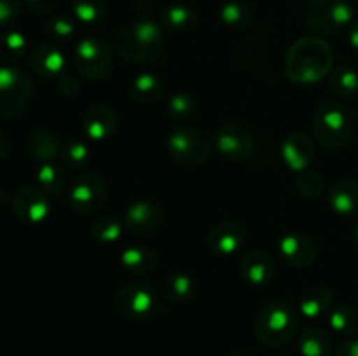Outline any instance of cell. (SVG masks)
Masks as SVG:
<instances>
[{"mask_svg":"<svg viewBox=\"0 0 358 356\" xmlns=\"http://www.w3.org/2000/svg\"><path fill=\"white\" fill-rule=\"evenodd\" d=\"M332 307H334V293H332V290L325 285H315L310 286L301 297L299 313L304 318L317 320V318L327 314Z\"/></svg>","mask_w":358,"mask_h":356,"instance_id":"obj_24","label":"cell"},{"mask_svg":"<svg viewBox=\"0 0 358 356\" xmlns=\"http://www.w3.org/2000/svg\"><path fill=\"white\" fill-rule=\"evenodd\" d=\"M278 250L283 260L292 267H308L317 257L315 243L303 232L283 234L278 241Z\"/></svg>","mask_w":358,"mask_h":356,"instance_id":"obj_17","label":"cell"},{"mask_svg":"<svg viewBox=\"0 0 358 356\" xmlns=\"http://www.w3.org/2000/svg\"><path fill=\"white\" fill-rule=\"evenodd\" d=\"M299 314L285 300L268 302L254 321L255 337L268 348H280L292 341L299 328Z\"/></svg>","mask_w":358,"mask_h":356,"instance_id":"obj_4","label":"cell"},{"mask_svg":"<svg viewBox=\"0 0 358 356\" xmlns=\"http://www.w3.org/2000/svg\"><path fill=\"white\" fill-rule=\"evenodd\" d=\"M73 16L84 24H96L107 14V0H72Z\"/></svg>","mask_w":358,"mask_h":356,"instance_id":"obj_36","label":"cell"},{"mask_svg":"<svg viewBox=\"0 0 358 356\" xmlns=\"http://www.w3.org/2000/svg\"><path fill=\"white\" fill-rule=\"evenodd\" d=\"M27 152L35 163H52L62 154V142L58 135L48 128H37L27 140Z\"/></svg>","mask_w":358,"mask_h":356,"instance_id":"obj_20","label":"cell"},{"mask_svg":"<svg viewBox=\"0 0 358 356\" xmlns=\"http://www.w3.org/2000/svg\"><path fill=\"white\" fill-rule=\"evenodd\" d=\"M13 212L27 223H41L51 213L48 192L35 185H23L13 195Z\"/></svg>","mask_w":358,"mask_h":356,"instance_id":"obj_12","label":"cell"},{"mask_svg":"<svg viewBox=\"0 0 358 356\" xmlns=\"http://www.w3.org/2000/svg\"><path fill=\"white\" fill-rule=\"evenodd\" d=\"M353 239H355V243L358 244V223L355 225V230H353Z\"/></svg>","mask_w":358,"mask_h":356,"instance_id":"obj_45","label":"cell"},{"mask_svg":"<svg viewBox=\"0 0 358 356\" xmlns=\"http://www.w3.org/2000/svg\"><path fill=\"white\" fill-rule=\"evenodd\" d=\"M163 91L164 87L163 82L159 80V77L149 72L138 73V75L129 82L128 87L129 98H131L136 105H140V107L156 105L157 101L163 98Z\"/></svg>","mask_w":358,"mask_h":356,"instance_id":"obj_23","label":"cell"},{"mask_svg":"<svg viewBox=\"0 0 358 356\" xmlns=\"http://www.w3.org/2000/svg\"><path fill=\"white\" fill-rule=\"evenodd\" d=\"M198 112V101L191 93H175L168 100V115L177 124L185 126Z\"/></svg>","mask_w":358,"mask_h":356,"instance_id":"obj_31","label":"cell"},{"mask_svg":"<svg viewBox=\"0 0 358 356\" xmlns=\"http://www.w3.org/2000/svg\"><path fill=\"white\" fill-rule=\"evenodd\" d=\"M331 91L343 100H352L358 94V70L350 65L336 66L331 75Z\"/></svg>","mask_w":358,"mask_h":356,"instance_id":"obj_28","label":"cell"},{"mask_svg":"<svg viewBox=\"0 0 358 356\" xmlns=\"http://www.w3.org/2000/svg\"><path fill=\"white\" fill-rule=\"evenodd\" d=\"M219 17L227 28L233 30H245L252 24L254 21V13L250 7L240 0H229L224 3L219 10Z\"/></svg>","mask_w":358,"mask_h":356,"instance_id":"obj_29","label":"cell"},{"mask_svg":"<svg viewBox=\"0 0 358 356\" xmlns=\"http://www.w3.org/2000/svg\"><path fill=\"white\" fill-rule=\"evenodd\" d=\"M163 295L170 304H187L196 295V279L187 272H171L163 281Z\"/></svg>","mask_w":358,"mask_h":356,"instance_id":"obj_26","label":"cell"},{"mask_svg":"<svg viewBox=\"0 0 358 356\" xmlns=\"http://www.w3.org/2000/svg\"><path fill=\"white\" fill-rule=\"evenodd\" d=\"M329 205L339 216L358 215V181L343 178L329 188Z\"/></svg>","mask_w":358,"mask_h":356,"instance_id":"obj_21","label":"cell"},{"mask_svg":"<svg viewBox=\"0 0 358 356\" xmlns=\"http://www.w3.org/2000/svg\"><path fill=\"white\" fill-rule=\"evenodd\" d=\"M231 356H243V355H238V353H236V355H231Z\"/></svg>","mask_w":358,"mask_h":356,"instance_id":"obj_46","label":"cell"},{"mask_svg":"<svg viewBox=\"0 0 358 356\" xmlns=\"http://www.w3.org/2000/svg\"><path fill=\"white\" fill-rule=\"evenodd\" d=\"M122 222L126 229L135 236H156L166 223V213L157 202L142 199V201L131 202L124 209Z\"/></svg>","mask_w":358,"mask_h":356,"instance_id":"obj_11","label":"cell"},{"mask_svg":"<svg viewBox=\"0 0 358 356\" xmlns=\"http://www.w3.org/2000/svg\"><path fill=\"white\" fill-rule=\"evenodd\" d=\"M121 264L135 276H145L157 265V253L145 244H133L121 253Z\"/></svg>","mask_w":358,"mask_h":356,"instance_id":"obj_25","label":"cell"},{"mask_svg":"<svg viewBox=\"0 0 358 356\" xmlns=\"http://www.w3.org/2000/svg\"><path fill=\"white\" fill-rule=\"evenodd\" d=\"M124 222L122 220H119L117 216H100V218L94 220L93 223H91V237H93L94 241H98V243H103V244H108V243H115L117 239H121L122 236V230H124Z\"/></svg>","mask_w":358,"mask_h":356,"instance_id":"obj_32","label":"cell"},{"mask_svg":"<svg viewBox=\"0 0 358 356\" xmlns=\"http://www.w3.org/2000/svg\"><path fill=\"white\" fill-rule=\"evenodd\" d=\"M117 122V114L114 108L98 103L86 108L83 119H80V129L86 138L93 140V142H105L114 136Z\"/></svg>","mask_w":358,"mask_h":356,"instance_id":"obj_15","label":"cell"},{"mask_svg":"<svg viewBox=\"0 0 358 356\" xmlns=\"http://www.w3.org/2000/svg\"><path fill=\"white\" fill-rule=\"evenodd\" d=\"M34 96L30 75L16 66H0V117L14 119L23 114Z\"/></svg>","mask_w":358,"mask_h":356,"instance_id":"obj_7","label":"cell"},{"mask_svg":"<svg viewBox=\"0 0 358 356\" xmlns=\"http://www.w3.org/2000/svg\"><path fill=\"white\" fill-rule=\"evenodd\" d=\"M348 40L352 44L353 49L358 51V21H353L348 28Z\"/></svg>","mask_w":358,"mask_h":356,"instance_id":"obj_44","label":"cell"},{"mask_svg":"<svg viewBox=\"0 0 358 356\" xmlns=\"http://www.w3.org/2000/svg\"><path fill=\"white\" fill-rule=\"evenodd\" d=\"M30 65L37 75L58 80L65 72L66 58L55 45L38 44L30 52Z\"/></svg>","mask_w":358,"mask_h":356,"instance_id":"obj_19","label":"cell"},{"mask_svg":"<svg viewBox=\"0 0 358 356\" xmlns=\"http://www.w3.org/2000/svg\"><path fill=\"white\" fill-rule=\"evenodd\" d=\"M107 181L96 173H83L70 184L69 206L77 215H93L107 202Z\"/></svg>","mask_w":358,"mask_h":356,"instance_id":"obj_10","label":"cell"},{"mask_svg":"<svg viewBox=\"0 0 358 356\" xmlns=\"http://www.w3.org/2000/svg\"><path fill=\"white\" fill-rule=\"evenodd\" d=\"M62 157L63 164L69 166L70 170H80L86 168L91 161V150L83 140H69L65 145H62Z\"/></svg>","mask_w":358,"mask_h":356,"instance_id":"obj_37","label":"cell"},{"mask_svg":"<svg viewBox=\"0 0 358 356\" xmlns=\"http://www.w3.org/2000/svg\"><path fill=\"white\" fill-rule=\"evenodd\" d=\"M329 325L336 334L345 335V337H355L358 335V311L348 304H341L331 311Z\"/></svg>","mask_w":358,"mask_h":356,"instance_id":"obj_30","label":"cell"},{"mask_svg":"<svg viewBox=\"0 0 358 356\" xmlns=\"http://www.w3.org/2000/svg\"><path fill=\"white\" fill-rule=\"evenodd\" d=\"M27 52V38L16 30H9L0 35V61L14 65Z\"/></svg>","mask_w":358,"mask_h":356,"instance_id":"obj_35","label":"cell"},{"mask_svg":"<svg viewBox=\"0 0 358 356\" xmlns=\"http://www.w3.org/2000/svg\"><path fill=\"white\" fill-rule=\"evenodd\" d=\"M334 356H358V337H350L336 348Z\"/></svg>","mask_w":358,"mask_h":356,"instance_id":"obj_42","label":"cell"},{"mask_svg":"<svg viewBox=\"0 0 358 356\" xmlns=\"http://www.w3.org/2000/svg\"><path fill=\"white\" fill-rule=\"evenodd\" d=\"M168 156L182 168H199L208 161L210 138L196 126H180L166 138Z\"/></svg>","mask_w":358,"mask_h":356,"instance_id":"obj_6","label":"cell"},{"mask_svg":"<svg viewBox=\"0 0 358 356\" xmlns=\"http://www.w3.org/2000/svg\"><path fill=\"white\" fill-rule=\"evenodd\" d=\"M161 24L171 34H191L198 28L199 16L187 3H171L161 13Z\"/></svg>","mask_w":358,"mask_h":356,"instance_id":"obj_22","label":"cell"},{"mask_svg":"<svg viewBox=\"0 0 358 356\" xmlns=\"http://www.w3.org/2000/svg\"><path fill=\"white\" fill-rule=\"evenodd\" d=\"M215 147L229 161H245L254 150V136L245 126L227 122L217 131Z\"/></svg>","mask_w":358,"mask_h":356,"instance_id":"obj_13","label":"cell"},{"mask_svg":"<svg viewBox=\"0 0 358 356\" xmlns=\"http://www.w3.org/2000/svg\"><path fill=\"white\" fill-rule=\"evenodd\" d=\"M28 9L37 16H49L59 7L62 0H24Z\"/></svg>","mask_w":358,"mask_h":356,"instance_id":"obj_40","label":"cell"},{"mask_svg":"<svg viewBox=\"0 0 358 356\" xmlns=\"http://www.w3.org/2000/svg\"><path fill=\"white\" fill-rule=\"evenodd\" d=\"M79 87H80L79 82H77L72 75H65V73H63V75L58 79V91L63 94V96L73 98L77 93H79Z\"/></svg>","mask_w":358,"mask_h":356,"instance_id":"obj_41","label":"cell"},{"mask_svg":"<svg viewBox=\"0 0 358 356\" xmlns=\"http://www.w3.org/2000/svg\"><path fill=\"white\" fill-rule=\"evenodd\" d=\"M247 239V230L236 220H220L208 230L206 243L210 251L220 257H231L236 253Z\"/></svg>","mask_w":358,"mask_h":356,"instance_id":"obj_14","label":"cell"},{"mask_svg":"<svg viewBox=\"0 0 358 356\" xmlns=\"http://www.w3.org/2000/svg\"><path fill=\"white\" fill-rule=\"evenodd\" d=\"M23 13V2L21 0H0V27L13 24L20 20Z\"/></svg>","mask_w":358,"mask_h":356,"instance_id":"obj_39","label":"cell"},{"mask_svg":"<svg viewBox=\"0 0 358 356\" xmlns=\"http://www.w3.org/2000/svg\"><path fill=\"white\" fill-rule=\"evenodd\" d=\"M115 311L128 321H143L152 318L159 309V293L156 286L143 279H129L114 293Z\"/></svg>","mask_w":358,"mask_h":356,"instance_id":"obj_5","label":"cell"},{"mask_svg":"<svg viewBox=\"0 0 358 356\" xmlns=\"http://www.w3.org/2000/svg\"><path fill=\"white\" fill-rule=\"evenodd\" d=\"M10 149H13V142H10L9 135H6V133H0V159L6 156H9Z\"/></svg>","mask_w":358,"mask_h":356,"instance_id":"obj_43","label":"cell"},{"mask_svg":"<svg viewBox=\"0 0 358 356\" xmlns=\"http://www.w3.org/2000/svg\"><path fill=\"white\" fill-rule=\"evenodd\" d=\"M37 181L38 187L48 194H62L66 185L65 170L55 163L38 164Z\"/></svg>","mask_w":358,"mask_h":356,"instance_id":"obj_34","label":"cell"},{"mask_svg":"<svg viewBox=\"0 0 358 356\" xmlns=\"http://www.w3.org/2000/svg\"><path fill=\"white\" fill-rule=\"evenodd\" d=\"M299 349L303 356H329L332 351V337L324 327H310L301 334Z\"/></svg>","mask_w":358,"mask_h":356,"instance_id":"obj_27","label":"cell"},{"mask_svg":"<svg viewBox=\"0 0 358 356\" xmlns=\"http://www.w3.org/2000/svg\"><path fill=\"white\" fill-rule=\"evenodd\" d=\"M77 72L87 80H103L114 68V52L110 44L100 37H86L77 44L73 52Z\"/></svg>","mask_w":358,"mask_h":356,"instance_id":"obj_8","label":"cell"},{"mask_svg":"<svg viewBox=\"0 0 358 356\" xmlns=\"http://www.w3.org/2000/svg\"><path fill=\"white\" fill-rule=\"evenodd\" d=\"M306 23L320 35H336L353 23V10L345 0H311L306 7Z\"/></svg>","mask_w":358,"mask_h":356,"instance_id":"obj_9","label":"cell"},{"mask_svg":"<svg viewBox=\"0 0 358 356\" xmlns=\"http://www.w3.org/2000/svg\"><path fill=\"white\" fill-rule=\"evenodd\" d=\"M332 66L329 44L317 37L299 38L289 49L285 61L287 77L297 84H313L324 79Z\"/></svg>","mask_w":358,"mask_h":356,"instance_id":"obj_2","label":"cell"},{"mask_svg":"<svg viewBox=\"0 0 358 356\" xmlns=\"http://www.w3.org/2000/svg\"><path fill=\"white\" fill-rule=\"evenodd\" d=\"M296 188L303 198L317 199L324 191V180L315 171H301L296 180Z\"/></svg>","mask_w":358,"mask_h":356,"instance_id":"obj_38","label":"cell"},{"mask_svg":"<svg viewBox=\"0 0 358 356\" xmlns=\"http://www.w3.org/2000/svg\"><path fill=\"white\" fill-rule=\"evenodd\" d=\"M282 157L287 168L292 171H306L315 157V145L304 133H290L282 143Z\"/></svg>","mask_w":358,"mask_h":356,"instance_id":"obj_18","label":"cell"},{"mask_svg":"<svg viewBox=\"0 0 358 356\" xmlns=\"http://www.w3.org/2000/svg\"><path fill=\"white\" fill-rule=\"evenodd\" d=\"M164 44L166 40L163 30L150 20H136L122 24L114 35V49L117 54L140 65L156 61L163 52Z\"/></svg>","mask_w":358,"mask_h":356,"instance_id":"obj_1","label":"cell"},{"mask_svg":"<svg viewBox=\"0 0 358 356\" xmlns=\"http://www.w3.org/2000/svg\"><path fill=\"white\" fill-rule=\"evenodd\" d=\"M44 34L56 44H66L76 37L77 27L72 17L65 16V14H55L45 20Z\"/></svg>","mask_w":358,"mask_h":356,"instance_id":"obj_33","label":"cell"},{"mask_svg":"<svg viewBox=\"0 0 358 356\" xmlns=\"http://www.w3.org/2000/svg\"><path fill=\"white\" fill-rule=\"evenodd\" d=\"M313 133L324 149H345L355 133V114L338 101L322 103L313 114Z\"/></svg>","mask_w":358,"mask_h":356,"instance_id":"obj_3","label":"cell"},{"mask_svg":"<svg viewBox=\"0 0 358 356\" xmlns=\"http://www.w3.org/2000/svg\"><path fill=\"white\" fill-rule=\"evenodd\" d=\"M240 274L247 285L261 288L273 281L276 274V262L271 253L261 248L250 250L240 262Z\"/></svg>","mask_w":358,"mask_h":356,"instance_id":"obj_16","label":"cell"}]
</instances>
